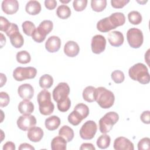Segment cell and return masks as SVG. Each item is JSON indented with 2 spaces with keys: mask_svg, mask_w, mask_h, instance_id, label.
Returning <instances> with one entry per match:
<instances>
[{
  "mask_svg": "<svg viewBox=\"0 0 150 150\" xmlns=\"http://www.w3.org/2000/svg\"><path fill=\"white\" fill-rule=\"evenodd\" d=\"M129 76L131 79L138 81L142 84L149 83L150 76L146 66L141 63H138L132 67L128 70Z\"/></svg>",
  "mask_w": 150,
  "mask_h": 150,
  "instance_id": "1",
  "label": "cell"
},
{
  "mask_svg": "<svg viewBox=\"0 0 150 150\" xmlns=\"http://www.w3.org/2000/svg\"><path fill=\"white\" fill-rule=\"evenodd\" d=\"M96 101L103 108L107 109L112 106L115 101L113 93L103 87L96 89Z\"/></svg>",
  "mask_w": 150,
  "mask_h": 150,
  "instance_id": "2",
  "label": "cell"
},
{
  "mask_svg": "<svg viewBox=\"0 0 150 150\" xmlns=\"http://www.w3.org/2000/svg\"><path fill=\"white\" fill-rule=\"evenodd\" d=\"M37 101L41 114L49 115L53 112L54 105L51 101V95L49 91L46 90H42L37 96Z\"/></svg>",
  "mask_w": 150,
  "mask_h": 150,
  "instance_id": "3",
  "label": "cell"
},
{
  "mask_svg": "<svg viewBox=\"0 0 150 150\" xmlns=\"http://www.w3.org/2000/svg\"><path fill=\"white\" fill-rule=\"evenodd\" d=\"M119 120L118 114L114 111L106 113L99 121V129L101 133L106 134L110 132L114 124Z\"/></svg>",
  "mask_w": 150,
  "mask_h": 150,
  "instance_id": "4",
  "label": "cell"
},
{
  "mask_svg": "<svg viewBox=\"0 0 150 150\" xmlns=\"http://www.w3.org/2000/svg\"><path fill=\"white\" fill-rule=\"evenodd\" d=\"M36 73L37 70L35 67H18L13 71V77L15 80L21 81L35 78Z\"/></svg>",
  "mask_w": 150,
  "mask_h": 150,
  "instance_id": "5",
  "label": "cell"
},
{
  "mask_svg": "<svg viewBox=\"0 0 150 150\" xmlns=\"http://www.w3.org/2000/svg\"><path fill=\"white\" fill-rule=\"evenodd\" d=\"M127 39L128 44L131 47L135 49L139 48L143 43V33L140 29L132 28L128 30Z\"/></svg>",
  "mask_w": 150,
  "mask_h": 150,
  "instance_id": "6",
  "label": "cell"
},
{
  "mask_svg": "<svg viewBox=\"0 0 150 150\" xmlns=\"http://www.w3.org/2000/svg\"><path fill=\"white\" fill-rule=\"evenodd\" d=\"M97 130V124L94 121H87L80 129V137L85 140L91 139L94 138Z\"/></svg>",
  "mask_w": 150,
  "mask_h": 150,
  "instance_id": "7",
  "label": "cell"
},
{
  "mask_svg": "<svg viewBox=\"0 0 150 150\" xmlns=\"http://www.w3.org/2000/svg\"><path fill=\"white\" fill-rule=\"evenodd\" d=\"M70 93V87L67 83H60L54 88L52 94L54 100L58 103L65 100Z\"/></svg>",
  "mask_w": 150,
  "mask_h": 150,
  "instance_id": "8",
  "label": "cell"
},
{
  "mask_svg": "<svg viewBox=\"0 0 150 150\" xmlns=\"http://www.w3.org/2000/svg\"><path fill=\"white\" fill-rule=\"evenodd\" d=\"M17 125L22 131L29 130L36 124V119L35 116L30 114L22 115L17 120Z\"/></svg>",
  "mask_w": 150,
  "mask_h": 150,
  "instance_id": "9",
  "label": "cell"
},
{
  "mask_svg": "<svg viewBox=\"0 0 150 150\" xmlns=\"http://www.w3.org/2000/svg\"><path fill=\"white\" fill-rule=\"evenodd\" d=\"M106 40L105 38L101 35H96L92 38L91 42V47L92 52L95 54L102 53L105 49Z\"/></svg>",
  "mask_w": 150,
  "mask_h": 150,
  "instance_id": "10",
  "label": "cell"
},
{
  "mask_svg": "<svg viewBox=\"0 0 150 150\" xmlns=\"http://www.w3.org/2000/svg\"><path fill=\"white\" fill-rule=\"evenodd\" d=\"M114 148L115 150H133L134 144L128 139L124 137L117 138L114 142Z\"/></svg>",
  "mask_w": 150,
  "mask_h": 150,
  "instance_id": "11",
  "label": "cell"
},
{
  "mask_svg": "<svg viewBox=\"0 0 150 150\" xmlns=\"http://www.w3.org/2000/svg\"><path fill=\"white\" fill-rule=\"evenodd\" d=\"M18 93L23 100H30L33 96L34 89L30 84L25 83L19 86Z\"/></svg>",
  "mask_w": 150,
  "mask_h": 150,
  "instance_id": "12",
  "label": "cell"
},
{
  "mask_svg": "<svg viewBox=\"0 0 150 150\" xmlns=\"http://www.w3.org/2000/svg\"><path fill=\"white\" fill-rule=\"evenodd\" d=\"M1 8L6 14L12 15L18 11L19 3L16 0H4L2 2Z\"/></svg>",
  "mask_w": 150,
  "mask_h": 150,
  "instance_id": "13",
  "label": "cell"
},
{
  "mask_svg": "<svg viewBox=\"0 0 150 150\" xmlns=\"http://www.w3.org/2000/svg\"><path fill=\"white\" fill-rule=\"evenodd\" d=\"M61 46V40L56 36H52L49 37L45 43L46 49L50 53L57 52Z\"/></svg>",
  "mask_w": 150,
  "mask_h": 150,
  "instance_id": "14",
  "label": "cell"
},
{
  "mask_svg": "<svg viewBox=\"0 0 150 150\" xmlns=\"http://www.w3.org/2000/svg\"><path fill=\"white\" fill-rule=\"evenodd\" d=\"M108 40L110 45L114 47H119L123 44L124 38L123 34L120 31L110 32L108 35Z\"/></svg>",
  "mask_w": 150,
  "mask_h": 150,
  "instance_id": "15",
  "label": "cell"
},
{
  "mask_svg": "<svg viewBox=\"0 0 150 150\" xmlns=\"http://www.w3.org/2000/svg\"><path fill=\"white\" fill-rule=\"evenodd\" d=\"M80 51L79 45L74 41L70 40L66 43L64 46V52L69 57H73L76 56Z\"/></svg>",
  "mask_w": 150,
  "mask_h": 150,
  "instance_id": "16",
  "label": "cell"
},
{
  "mask_svg": "<svg viewBox=\"0 0 150 150\" xmlns=\"http://www.w3.org/2000/svg\"><path fill=\"white\" fill-rule=\"evenodd\" d=\"M43 134V131L41 128L34 126L28 130L27 135L30 141L38 142L42 139Z\"/></svg>",
  "mask_w": 150,
  "mask_h": 150,
  "instance_id": "17",
  "label": "cell"
},
{
  "mask_svg": "<svg viewBox=\"0 0 150 150\" xmlns=\"http://www.w3.org/2000/svg\"><path fill=\"white\" fill-rule=\"evenodd\" d=\"M18 110L23 115H29L34 110L33 104L28 100H23L18 105Z\"/></svg>",
  "mask_w": 150,
  "mask_h": 150,
  "instance_id": "18",
  "label": "cell"
},
{
  "mask_svg": "<svg viewBox=\"0 0 150 150\" xmlns=\"http://www.w3.org/2000/svg\"><path fill=\"white\" fill-rule=\"evenodd\" d=\"M108 18L114 29L118 26L123 25L125 22V15L121 12H115L112 13L108 17Z\"/></svg>",
  "mask_w": 150,
  "mask_h": 150,
  "instance_id": "19",
  "label": "cell"
},
{
  "mask_svg": "<svg viewBox=\"0 0 150 150\" xmlns=\"http://www.w3.org/2000/svg\"><path fill=\"white\" fill-rule=\"evenodd\" d=\"M26 12L31 15H36L41 11V5L37 1H29L25 6Z\"/></svg>",
  "mask_w": 150,
  "mask_h": 150,
  "instance_id": "20",
  "label": "cell"
},
{
  "mask_svg": "<svg viewBox=\"0 0 150 150\" xmlns=\"http://www.w3.org/2000/svg\"><path fill=\"white\" fill-rule=\"evenodd\" d=\"M66 145L67 141L60 135L53 138L51 142V148L53 150H65Z\"/></svg>",
  "mask_w": 150,
  "mask_h": 150,
  "instance_id": "21",
  "label": "cell"
},
{
  "mask_svg": "<svg viewBox=\"0 0 150 150\" xmlns=\"http://www.w3.org/2000/svg\"><path fill=\"white\" fill-rule=\"evenodd\" d=\"M46 128L49 131L56 129L60 124V118L56 115H52L45 120V122Z\"/></svg>",
  "mask_w": 150,
  "mask_h": 150,
  "instance_id": "22",
  "label": "cell"
},
{
  "mask_svg": "<svg viewBox=\"0 0 150 150\" xmlns=\"http://www.w3.org/2000/svg\"><path fill=\"white\" fill-rule=\"evenodd\" d=\"M97 28L101 32H108V31L114 29L108 17H106L100 20L97 23Z\"/></svg>",
  "mask_w": 150,
  "mask_h": 150,
  "instance_id": "23",
  "label": "cell"
},
{
  "mask_svg": "<svg viewBox=\"0 0 150 150\" xmlns=\"http://www.w3.org/2000/svg\"><path fill=\"white\" fill-rule=\"evenodd\" d=\"M96 89L93 86L86 87L83 91V99L88 103L96 101Z\"/></svg>",
  "mask_w": 150,
  "mask_h": 150,
  "instance_id": "24",
  "label": "cell"
},
{
  "mask_svg": "<svg viewBox=\"0 0 150 150\" xmlns=\"http://www.w3.org/2000/svg\"><path fill=\"white\" fill-rule=\"evenodd\" d=\"M59 135L62 137L67 142H70L74 138V131L69 126L63 125L59 129Z\"/></svg>",
  "mask_w": 150,
  "mask_h": 150,
  "instance_id": "25",
  "label": "cell"
},
{
  "mask_svg": "<svg viewBox=\"0 0 150 150\" xmlns=\"http://www.w3.org/2000/svg\"><path fill=\"white\" fill-rule=\"evenodd\" d=\"M53 27V24L51 21L45 20L39 24L36 29L39 32L46 36V35L52 30Z\"/></svg>",
  "mask_w": 150,
  "mask_h": 150,
  "instance_id": "26",
  "label": "cell"
},
{
  "mask_svg": "<svg viewBox=\"0 0 150 150\" xmlns=\"http://www.w3.org/2000/svg\"><path fill=\"white\" fill-rule=\"evenodd\" d=\"M10 42L12 45L15 48L21 47L24 43V39L19 31L15 32L9 36Z\"/></svg>",
  "mask_w": 150,
  "mask_h": 150,
  "instance_id": "27",
  "label": "cell"
},
{
  "mask_svg": "<svg viewBox=\"0 0 150 150\" xmlns=\"http://www.w3.org/2000/svg\"><path fill=\"white\" fill-rule=\"evenodd\" d=\"M53 83V77L47 74H45L42 75L40 79L39 84L41 88L47 89L52 87Z\"/></svg>",
  "mask_w": 150,
  "mask_h": 150,
  "instance_id": "28",
  "label": "cell"
},
{
  "mask_svg": "<svg viewBox=\"0 0 150 150\" xmlns=\"http://www.w3.org/2000/svg\"><path fill=\"white\" fill-rule=\"evenodd\" d=\"M56 14L62 19H67L71 15V10L66 5H61L57 8Z\"/></svg>",
  "mask_w": 150,
  "mask_h": 150,
  "instance_id": "29",
  "label": "cell"
},
{
  "mask_svg": "<svg viewBox=\"0 0 150 150\" xmlns=\"http://www.w3.org/2000/svg\"><path fill=\"white\" fill-rule=\"evenodd\" d=\"M111 138L109 135L103 134L100 135L97 140V145L100 149H106L110 144Z\"/></svg>",
  "mask_w": 150,
  "mask_h": 150,
  "instance_id": "30",
  "label": "cell"
},
{
  "mask_svg": "<svg viewBox=\"0 0 150 150\" xmlns=\"http://www.w3.org/2000/svg\"><path fill=\"white\" fill-rule=\"evenodd\" d=\"M69 122L73 125H78L83 120L81 115L76 110H73L68 116Z\"/></svg>",
  "mask_w": 150,
  "mask_h": 150,
  "instance_id": "31",
  "label": "cell"
},
{
  "mask_svg": "<svg viewBox=\"0 0 150 150\" xmlns=\"http://www.w3.org/2000/svg\"><path fill=\"white\" fill-rule=\"evenodd\" d=\"M16 60L21 64H26L30 62L31 57L30 54L26 50H22L16 53Z\"/></svg>",
  "mask_w": 150,
  "mask_h": 150,
  "instance_id": "32",
  "label": "cell"
},
{
  "mask_svg": "<svg viewBox=\"0 0 150 150\" xmlns=\"http://www.w3.org/2000/svg\"><path fill=\"white\" fill-rule=\"evenodd\" d=\"M106 0H92L91 1V8L96 12L103 11L106 8Z\"/></svg>",
  "mask_w": 150,
  "mask_h": 150,
  "instance_id": "33",
  "label": "cell"
},
{
  "mask_svg": "<svg viewBox=\"0 0 150 150\" xmlns=\"http://www.w3.org/2000/svg\"><path fill=\"white\" fill-rule=\"evenodd\" d=\"M129 22L133 25H138L142 21V16L141 13L136 11H132L128 14Z\"/></svg>",
  "mask_w": 150,
  "mask_h": 150,
  "instance_id": "34",
  "label": "cell"
},
{
  "mask_svg": "<svg viewBox=\"0 0 150 150\" xmlns=\"http://www.w3.org/2000/svg\"><path fill=\"white\" fill-rule=\"evenodd\" d=\"M22 29L24 33L29 36H32L33 32L36 29L35 24L29 21H25L22 23Z\"/></svg>",
  "mask_w": 150,
  "mask_h": 150,
  "instance_id": "35",
  "label": "cell"
},
{
  "mask_svg": "<svg viewBox=\"0 0 150 150\" xmlns=\"http://www.w3.org/2000/svg\"><path fill=\"white\" fill-rule=\"evenodd\" d=\"M74 110L77 111L83 117L86 118L89 114V108L88 106L83 103H79L77 104L74 108Z\"/></svg>",
  "mask_w": 150,
  "mask_h": 150,
  "instance_id": "36",
  "label": "cell"
},
{
  "mask_svg": "<svg viewBox=\"0 0 150 150\" xmlns=\"http://www.w3.org/2000/svg\"><path fill=\"white\" fill-rule=\"evenodd\" d=\"M111 78L112 80L117 84L121 83L124 81L125 76L124 73L121 70H114L111 73Z\"/></svg>",
  "mask_w": 150,
  "mask_h": 150,
  "instance_id": "37",
  "label": "cell"
},
{
  "mask_svg": "<svg viewBox=\"0 0 150 150\" xmlns=\"http://www.w3.org/2000/svg\"><path fill=\"white\" fill-rule=\"evenodd\" d=\"M71 105V101L69 97H67L65 100L58 102L57 106L58 110L61 112H66L68 111Z\"/></svg>",
  "mask_w": 150,
  "mask_h": 150,
  "instance_id": "38",
  "label": "cell"
},
{
  "mask_svg": "<svg viewBox=\"0 0 150 150\" xmlns=\"http://www.w3.org/2000/svg\"><path fill=\"white\" fill-rule=\"evenodd\" d=\"M87 0H74L73 2V6L75 11L80 12L83 11L87 6Z\"/></svg>",
  "mask_w": 150,
  "mask_h": 150,
  "instance_id": "39",
  "label": "cell"
},
{
  "mask_svg": "<svg viewBox=\"0 0 150 150\" xmlns=\"http://www.w3.org/2000/svg\"><path fill=\"white\" fill-rule=\"evenodd\" d=\"M150 139L148 137L143 138L138 143V150H149L150 149Z\"/></svg>",
  "mask_w": 150,
  "mask_h": 150,
  "instance_id": "40",
  "label": "cell"
},
{
  "mask_svg": "<svg viewBox=\"0 0 150 150\" xmlns=\"http://www.w3.org/2000/svg\"><path fill=\"white\" fill-rule=\"evenodd\" d=\"M10 98L9 95L4 91L0 93V106L1 107H5L7 106L9 103Z\"/></svg>",
  "mask_w": 150,
  "mask_h": 150,
  "instance_id": "41",
  "label": "cell"
},
{
  "mask_svg": "<svg viewBox=\"0 0 150 150\" xmlns=\"http://www.w3.org/2000/svg\"><path fill=\"white\" fill-rule=\"evenodd\" d=\"M11 25V23L6 18L2 16L0 17V30L1 31L6 32L9 28Z\"/></svg>",
  "mask_w": 150,
  "mask_h": 150,
  "instance_id": "42",
  "label": "cell"
},
{
  "mask_svg": "<svg viewBox=\"0 0 150 150\" xmlns=\"http://www.w3.org/2000/svg\"><path fill=\"white\" fill-rule=\"evenodd\" d=\"M128 2H129V0H111V4L113 8H122L124 6H125Z\"/></svg>",
  "mask_w": 150,
  "mask_h": 150,
  "instance_id": "43",
  "label": "cell"
},
{
  "mask_svg": "<svg viewBox=\"0 0 150 150\" xmlns=\"http://www.w3.org/2000/svg\"><path fill=\"white\" fill-rule=\"evenodd\" d=\"M32 39H33L34 41L38 43H41L43 42L46 38V36L40 33L36 29H35V32H33L32 36Z\"/></svg>",
  "mask_w": 150,
  "mask_h": 150,
  "instance_id": "44",
  "label": "cell"
},
{
  "mask_svg": "<svg viewBox=\"0 0 150 150\" xmlns=\"http://www.w3.org/2000/svg\"><path fill=\"white\" fill-rule=\"evenodd\" d=\"M149 115H150V111L148 110L145 111L141 114L140 116V119L143 123L146 124H149L150 123Z\"/></svg>",
  "mask_w": 150,
  "mask_h": 150,
  "instance_id": "45",
  "label": "cell"
},
{
  "mask_svg": "<svg viewBox=\"0 0 150 150\" xmlns=\"http://www.w3.org/2000/svg\"><path fill=\"white\" fill-rule=\"evenodd\" d=\"M17 32H19V29H18L17 25H16L15 23H11V25L9 28L8 29V30L5 33H6V35L9 37L11 35H12V34H13Z\"/></svg>",
  "mask_w": 150,
  "mask_h": 150,
  "instance_id": "46",
  "label": "cell"
},
{
  "mask_svg": "<svg viewBox=\"0 0 150 150\" xmlns=\"http://www.w3.org/2000/svg\"><path fill=\"white\" fill-rule=\"evenodd\" d=\"M57 5V2L55 0H46L45 6L49 10L54 9Z\"/></svg>",
  "mask_w": 150,
  "mask_h": 150,
  "instance_id": "47",
  "label": "cell"
},
{
  "mask_svg": "<svg viewBox=\"0 0 150 150\" xmlns=\"http://www.w3.org/2000/svg\"><path fill=\"white\" fill-rule=\"evenodd\" d=\"M80 150H95L94 146L91 143H83L80 147Z\"/></svg>",
  "mask_w": 150,
  "mask_h": 150,
  "instance_id": "48",
  "label": "cell"
},
{
  "mask_svg": "<svg viewBox=\"0 0 150 150\" xmlns=\"http://www.w3.org/2000/svg\"><path fill=\"white\" fill-rule=\"evenodd\" d=\"M15 144L11 141L6 142L3 146V150H15Z\"/></svg>",
  "mask_w": 150,
  "mask_h": 150,
  "instance_id": "49",
  "label": "cell"
},
{
  "mask_svg": "<svg viewBox=\"0 0 150 150\" xmlns=\"http://www.w3.org/2000/svg\"><path fill=\"white\" fill-rule=\"evenodd\" d=\"M24 149L35 150V148L29 144L23 143V144H21L19 146V150H24Z\"/></svg>",
  "mask_w": 150,
  "mask_h": 150,
  "instance_id": "50",
  "label": "cell"
},
{
  "mask_svg": "<svg viewBox=\"0 0 150 150\" xmlns=\"http://www.w3.org/2000/svg\"><path fill=\"white\" fill-rule=\"evenodd\" d=\"M1 87H2L5 83L6 81V77L5 76V75H4L3 73H1Z\"/></svg>",
  "mask_w": 150,
  "mask_h": 150,
  "instance_id": "51",
  "label": "cell"
},
{
  "mask_svg": "<svg viewBox=\"0 0 150 150\" xmlns=\"http://www.w3.org/2000/svg\"><path fill=\"white\" fill-rule=\"evenodd\" d=\"M1 47L2 48L3 47V46L5 44L6 39L2 33H1Z\"/></svg>",
  "mask_w": 150,
  "mask_h": 150,
  "instance_id": "52",
  "label": "cell"
}]
</instances>
